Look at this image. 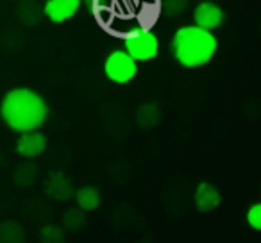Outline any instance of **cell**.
I'll use <instances>...</instances> for the list:
<instances>
[{
  "label": "cell",
  "instance_id": "obj_4",
  "mask_svg": "<svg viewBox=\"0 0 261 243\" xmlns=\"http://www.w3.org/2000/svg\"><path fill=\"white\" fill-rule=\"evenodd\" d=\"M136 59H133L125 50H113L104 59V75L115 84H127L138 73Z\"/></svg>",
  "mask_w": 261,
  "mask_h": 243
},
{
  "label": "cell",
  "instance_id": "obj_10",
  "mask_svg": "<svg viewBox=\"0 0 261 243\" xmlns=\"http://www.w3.org/2000/svg\"><path fill=\"white\" fill-rule=\"evenodd\" d=\"M16 20L25 27H36L43 20V6L38 0H18L16 6Z\"/></svg>",
  "mask_w": 261,
  "mask_h": 243
},
{
  "label": "cell",
  "instance_id": "obj_6",
  "mask_svg": "<svg viewBox=\"0 0 261 243\" xmlns=\"http://www.w3.org/2000/svg\"><path fill=\"white\" fill-rule=\"evenodd\" d=\"M193 22L197 27H202L206 31H215L225 22V13L218 4L211 0H204L193 11Z\"/></svg>",
  "mask_w": 261,
  "mask_h": 243
},
{
  "label": "cell",
  "instance_id": "obj_5",
  "mask_svg": "<svg viewBox=\"0 0 261 243\" xmlns=\"http://www.w3.org/2000/svg\"><path fill=\"white\" fill-rule=\"evenodd\" d=\"M43 192L45 195L58 200V202H66V200L73 199V195H75V188L72 184V179L61 170L48 172L47 179L43 182Z\"/></svg>",
  "mask_w": 261,
  "mask_h": 243
},
{
  "label": "cell",
  "instance_id": "obj_18",
  "mask_svg": "<svg viewBox=\"0 0 261 243\" xmlns=\"http://www.w3.org/2000/svg\"><path fill=\"white\" fill-rule=\"evenodd\" d=\"M161 8L167 16H177L185 13L186 0H161Z\"/></svg>",
  "mask_w": 261,
  "mask_h": 243
},
{
  "label": "cell",
  "instance_id": "obj_13",
  "mask_svg": "<svg viewBox=\"0 0 261 243\" xmlns=\"http://www.w3.org/2000/svg\"><path fill=\"white\" fill-rule=\"evenodd\" d=\"M40 177V168L33 161H23L13 170V181L20 188H31Z\"/></svg>",
  "mask_w": 261,
  "mask_h": 243
},
{
  "label": "cell",
  "instance_id": "obj_8",
  "mask_svg": "<svg viewBox=\"0 0 261 243\" xmlns=\"http://www.w3.org/2000/svg\"><path fill=\"white\" fill-rule=\"evenodd\" d=\"M83 0H47L43 13L52 23H65L77 15Z\"/></svg>",
  "mask_w": 261,
  "mask_h": 243
},
{
  "label": "cell",
  "instance_id": "obj_1",
  "mask_svg": "<svg viewBox=\"0 0 261 243\" xmlns=\"http://www.w3.org/2000/svg\"><path fill=\"white\" fill-rule=\"evenodd\" d=\"M48 105L38 91L31 88H15L0 102V118L15 132L40 129L47 122Z\"/></svg>",
  "mask_w": 261,
  "mask_h": 243
},
{
  "label": "cell",
  "instance_id": "obj_20",
  "mask_svg": "<svg viewBox=\"0 0 261 243\" xmlns=\"http://www.w3.org/2000/svg\"><path fill=\"white\" fill-rule=\"evenodd\" d=\"M2 161H4V159H2V156H0V167H2Z\"/></svg>",
  "mask_w": 261,
  "mask_h": 243
},
{
  "label": "cell",
  "instance_id": "obj_16",
  "mask_svg": "<svg viewBox=\"0 0 261 243\" xmlns=\"http://www.w3.org/2000/svg\"><path fill=\"white\" fill-rule=\"evenodd\" d=\"M40 239L43 243H65L66 241L65 229L56 224H45L40 229Z\"/></svg>",
  "mask_w": 261,
  "mask_h": 243
},
{
  "label": "cell",
  "instance_id": "obj_17",
  "mask_svg": "<svg viewBox=\"0 0 261 243\" xmlns=\"http://www.w3.org/2000/svg\"><path fill=\"white\" fill-rule=\"evenodd\" d=\"M245 220L252 231H261V202H254L247 209Z\"/></svg>",
  "mask_w": 261,
  "mask_h": 243
},
{
  "label": "cell",
  "instance_id": "obj_19",
  "mask_svg": "<svg viewBox=\"0 0 261 243\" xmlns=\"http://www.w3.org/2000/svg\"><path fill=\"white\" fill-rule=\"evenodd\" d=\"M84 4H86L88 11H91L95 16L102 15L104 9L108 8V2H106V0H84Z\"/></svg>",
  "mask_w": 261,
  "mask_h": 243
},
{
  "label": "cell",
  "instance_id": "obj_7",
  "mask_svg": "<svg viewBox=\"0 0 261 243\" xmlns=\"http://www.w3.org/2000/svg\"><path fill=\"white\" fill-rule=\"evenodd\" d=\"M47 145H48L47 136L38 131V129H34V131L20 132L15 149L25 159H34V157L41 156L47 150Z\"/></svg>",
  "mask_w": 261,
  "mask_h": 243
},
{
  "label": "cell",
  "instance_id": "obj_14",
  "mask_svg": "<svg viewBox=\"0 0 261 243\" xmlns=\"http://www.w3.org/2000/svg\"><path fill=\"white\" fill-rule=\"evenodd\" d=\"M25 238V229L18 220L8 218L0 222V243H23Z\"/></svg>",
  "mask_w": 261,
  "mask_h": 243
},
{
  "label": "cell",
  "instance_id": "obj_2",
  "mask_svg": "<svg viewBox=\"0 0 261 243\" xmlns=\"http://www.w3.org/2000/svg\"><path fill=\"white\" fill-rule=\"evenodd\" d=\"M172 56L185 68H200L213 59L218 50V40L211 31L197 25L179 27L170 43Z\"/></svg>",
  "mask_w": 261,
  "mask_h": 243
},
{
  "label": "cell",
  "instance_id": "obj_11",
  "mask_svg": "<svg viewBox=\"0 0 261 243\" xmlns=\"http://www.w3.org/2000/svg\"><path fill=\"white\" fill-rule=\"evenodd\" d=\"M163 118V111H161L160 104L156 102H143L138 109H136V125L143 131H150V129L158 127Z\"/></svg>",
  "mask_w": 261,
  "mask_h": 243
},
{
  "label": "cell",
  "instance_id": "obj_3",
  "mask_svg": "<svg viewBox=\"0 0 261 243\" xmlns=\"http://www.w3.org/2000/svg\"><path fill=\"white\" fill-rule=\"evenodd\" d=\"M123 50L136 61H150L160 52V40L149 27H135L123 38Z\"/></svg>",
  "mask_w": 261,
  "mask_h": 243
},
{
  "label": "cell",
  "instance_id": "obj_9",
  "mask_svg": "<svg viewBox=\"0 0 261 243\" xmlns=\"http://www.w3.org/2000/svg\"><path fill=\"white\" fill-rule=\"evenodd\" d=\"M193 202L199 213H211L222 204V193L218 188H215L211 182H199L195 188V195H193Z\"/></svg>",
  "mask_w": 261,
  "mask_h": 243
},
{
  "label": "cell",
  "instance_id": "obj_15",
  "mask_svg": "<svg viewBox=\"0 0 261 243\" xmlns=\"http://www.w3.org/2000/svg\"><path fill=\"white\" fill-rule=\"evenodd\" d=\"M61 225L65 231L70 232H79L81 229L86 225V211H83L79 206L77 207H68V209L63 213Z\"/></svg>",
  "mask_w": 261,
  "mask_h": 243
},
{
  "label": "cell",
  "instance_id": "obj_12",
  "mask_svg": "<svg viewBox=\"0 0 261 243\" xmlns=\"http://www.w3.org/2000/svg\"><path fill=\"white\" fill-rule=\"evenodd\" d=\"M73 199H75L77 206H79L83 211H86V213L88 211H95L102 202L100 190H98L97 186H91V184H86V186H83V188L75 190Z\"/></svg>",
  "mask_w": 261,
  "mask_h": 243
}]
</instances>
